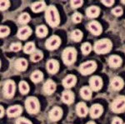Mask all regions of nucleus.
<instances>
[{"label":"nucleus","mask_w":125,"mask_h":124,"mask_svg":"<svg viewBox=\"0 0 125 124\" xmlns=\"http://www.w3.org/2000/svg\"><path fill=\"white\" fill-rule=\"evenodd\" d=\"M1 117H3V113H4V109H3V106H1Z\"/></svg>","instance_id":"obj_43"},{"label":"nucleus","mask_w":125,"mask_h":124,"mask_svg":"<svg viewBox=\"0 0 125 124\" xmlns=\"http://www.w3.org/2000/svg\"><path fill=\"white\" fill-rule=\"evenodd\" d=\"M121 3H124V4H125V1H124V0H122V1H121Z\"/></svg>","instance_id":"obj_45"},{"label":"nucleus","mask_w":125,"mask_h":124,"mask_svg":"<svg viewBox=\"0 0 125 124\" xmlns=\"http://www.w3.org/2000/svg\"><path fill=\"white\" fill-rule=\"evenodd\" d=\"M71 39L74 42H80L83 38V33L79 29H75L71 33Z\"/></svg>","instance_id":"obj_28"},{"label":"nucleus","mask_w":125,"mask_h":124,"mask_svg":"<svg viewBox=\"0 0 125 124\" xmlns=\"http://www.w3.org/2000/svg\"><path fill=\"white\" fill-rule=\"evenodd\" d=\"M112 124H124V123H123L122 119H120L119 117H114L112 121Z\"/></svg>","instance_id":"obj_42"},{"label":"nucleus","mask_w":125,"mask_h":124,"mask_svg":"<svg viewBox=\"0 0 125 124\" xmlns=\"http://www.w3.org/2000/svg\"><path fill=\"white\" fill-rule=\"evenodd\" d=\"M103 112H104V108L100 104H94L90 107L89 113L90 116L93 118H98L100 116L103 114Z\"/></svg>","instance_id":"obj_12"},{"label":"nucleus","mask_w":125,"mask_h":124,"mask_svg":"<svg viewBox=\"0 0 125 124\" xmlns=\"http://www.w3.org/2000/svg\"><path fill=\"white\" fill-rule=\"evenodd\" d=\"M77 51L74 48H67L63 50L62 54V58L66 65H71L76 61Z\"/></svg>","instance_id":"obj_3"},{"label":"nucleus","mask_w":125,"mask_h":124,"mask_svg":"<svg viewBox=\"0 0 125 124\" xmlns=\"http://www.w3.org/2000/svg\"><path fill=\"white\" fill-rule=\"evenodd\" d=\"M15 68L19 72H23L27 69L28 67V62L26 59L23 58H19L17 59L14 63Z\"/></svg>","instance_id":"obj_24"},{"label":"nucleus","mask_w":125,"mask_h":124,"mask_svg":"<svg viewBox=\"0 0 125 124\" xmlns=\"http://www.w3.org/2000/svg\"><path fill=\"white\" fill-rule=\"evenodd\" d=\"M35 51H36L35 45H34V43H32V42L26 43L23 48V52L25 53H27V54H32V53H33Z\"/></svg>","instance_id":"obj_29"},{"label":"nucleus","mask_w":125,"mask_h":124,"mask_svg":"<svg viewBox=\"0 0 125 124\" xmlns=\"http://www.w3.org/2000/svg\"><path fill=\"white\" fill-rule=\"evenodd\" d=\"M89 87L92 91H99L103 87V80L100 77L94 76L89 79Z\"/></svg>","instance_id":"obj_9"},{"label":"nucleus","mask_w":125,"mask_h":124,"mask_svg":"<svg viewBox=\"0 0 125 124\" xmlns=\"http://www.w3.org/2000/svg\"><path fill=\"white\" fill-rule=\"evenodd\" d=\"M124 124H125V123H124Z\"/></svg>","instance_id":"obj_46"},{"label":"nucleus","mask_w":125,"mask_h":124,"mask_svg":"<svg viewBox=\"0 0 125 124\" xmlns=\"http://www.w3.org/2000/svg\"><path fill=\"white\" fill-rule=\"evenodd\" d=\"M25 107L30 114H36L39 112L40 106L39 100L35 97H29L25 101Z\"/></svg>","instance_id":"obj_4"},{"label":"nucleus","mask_w":125,"mask_h":124,"mask_svg":"<svg viewBox=\"0 0 125 124\" xmlns=\"http://www.w3.org/2000/svg\"><path fill=\"white\" fill-rule=\"evenodd\" d=\"M9 6H10V2L9 0H1V2H0V9H1V11L7 10L9 8Z\"/></svg>","instance_id":"obj_35"},{"label":"nucleus","mask_w":125,"mask_h":124,"mask_svg":"<svg viewBox=\"0 0 125 124\" xmlns=\"http://www.w3.org/2000/svg\"><path fill=\"white\" fill-rule=\"evenodd\" d=\"M48 29L45 25H40L36 29V34L39 38H44L48 35Z\"/></svg>","instance_id":"obj_26"},{"label":"nucleus","mask_w":125,"mask_h":124,"mask_svg":"<svg viewBox=\"0 0 125 124\" xmlns=\"http://www.w3.org/2000/svg\"><path fill=\"white\" fill-rule=\"evenodd\" d=\"M111 109L115 113H121L125 111V97L119 96L112 103Z\"/></svg>","instance_id":"obj_5"},{"label":"nucleus","mask_w":125,"mask_h":124,"mask_svg":"<svg viewBox=\"0 0 125 124\" xmlns=\"http://www.w3.org/2000/svg\"><path fill=\"white\" fill-rule=\"evenodd\" d=\"M43 92L45 94L47 95H51L55 92L56 90V84L53 80H48L43 85Z\"/></svg>","instance_id":"obj_14"},{"label":"nucleus","mask_w":125,"mask_h":124,"mask_svg":"<svg viewBox=\"0 0 125 124\" xmlns=\"http://www.w3.org/2000/svg\"><path fill=\"white\" fill-rule=\"evenodd\" d=\"M124 80H123L119 77H115L113 78V80L111 81V87L115 91H119L124 87Z\"/></svg>","instance_id":"obj_19"},{"label":"nucleus","mask_w":125,"mask_h":124,"mask_svg":"<svg viewBox=\"0 0 125 124\" xmlns=\"http://www.w3.org/2000/svg\"><path fill=\"white\" fill-rule=\"evenodd\" d=\"M45 19L48 24H49V26L53 28L57 27L59 24V14H58L57 9L54 6L50 5L47 7V9L45 10Z\"/></svg>","instance_id":"obj_1"},{"label":"nucleus","mask_w":125,"mask_h":124,"mask_svg":"<svg viewBox=\"0 0 125 124\" xmlns=\"http://www.w3.org/2000/svg\"><path fill=\"white\" fill-rule=\"evenodd\" d=\"M76 112H77V114L81 117H83L88 114V107L84 103H79L76 106Z\"/></svg>","instance_id":"obj_22"},{"label":"nucleus","mask_w":125,"mask_h":124,"mask_svg":"<svg viewBox=\"0 0 125 124\" xmlns=\"http://www.w3.org/2000/svg\"><path fill=\"white\" fill-rule=\"evenodd\" d=\"M72 20L73 23H78L82 21V15L79 13H74L72 16Z\"/></svg>","instance_id":"obj_37"},{"label":"nucleus","mask_w":125,"mask_h":124,"mask_svg":"<svg viewBox=\"0 0 125 124\" xmlns=\"http://www.w3.org/2000/svg\"><path fill=\"white\" fill-rule=\"evenodd\" d=\"M88 29H89L90 33H93L94 35L98 36L102 33L103 28L101 24L97 21H92L88 23Z\"/></svg>","instance_id":"obj_10"},{"label":"nucleus","mask_w":125,"mask_h":124,"mask_svg":"<svg viewBox=\"0 0 125 124\" xmlns=\"http://www.w3.org/2000/svg\"><path fill=\"white\" fill-rule=\"evenodd\" d=\"M59 69V63L57 60L50 59L47 63V70L51 74H55Z\"/></svg>","instance_id":"obj_13"},{"label":"nucleus","mask_w":125,"mask_h":124,"mask_svg":"<svg viewBox=\"0 0 125 124\" xmlns=\"http://www.w3.org/2000/svg\"><path fill=\"white\" fill-rule=\"evenodd\" d=\"M30 78H31V80L33 83H39V82H41L42 80H43V73L40 71H34L31 74V76H30Z\"/></svg>","instance_id":"obj_27"},{"label":"nucleus","mask_w":125,"mask_h":124,"mask_svg":"<svg viewBox=\"0 0 125 124\" xmlns=\"http://www.w3.org/2000/svg\"><path fill=\"white\" fill-rule=\"evenodd\" d=\"M62 116V110L59 107H54L53 108H52L51 111L49 112V119L53 122H57L58 120L61 119Z\"/></svg>","instance_id":"obj_11"},{"label":"nucleus","mask_w":125,"mask_h":124,"mask_svg":"<svg viewBox=\"0 0 125 124\" xmlns=\"http://www.w3.org/2000/svg\"><path fill=\"white\" fill-rule=\"evenodd\" d=\"M100 13V9L97 6H90L86 10V14L90 19H94V18H97Z\"/></svg>","instance_id":"obj_21"},{"label":"nucleus","mask_w":125,"mask_h":124,"mask_svg":"<svg viewBox=\"0 0 125 124\" xmlns=\"http://www.w3.org/2000/svg\"><path fill=\"white\" fill-rule=\"evenodd\" d=\"M76 82H77V77L74 75L69 74L62 80V86L65 88H71L76 84Z\"/></svg>","instance_id":"obj_15"},{"label":"nucleus","mask_w":125,"mask_h":124,"mask_svg":"<svg viewBox=\"0 0 125 124\" xmlns=\"http://www.w3.org/2000/svg\"><path fill=\"white\" fill-rule=\"evenodd\" d=\"M70 3H71V7L73 9H78V8H80L83 5V0H72Z\"/></svg>","instance_id":"obj_36"},{"label":"nucleus","mask_w":125,"mask_h":124,"mask_svg":"<svg viewBox=\"0 0 125 124\" xmlns=\"http://www.w3.org/2000/svg\"><path fill=\"white\" fill-rule=\"evenodd\" d=\"M22 48V45L19 43H14L10 46V50L13 52H19Z\"/></svg>","instance_id":"obj_38"},{"label":"nucleus","mask_w":125,"mask_h":124,"mask_svg":"<svg viewBox=\"0 0 125 124\" xmlns=\"http://www.w3.org/2000/svg\"><path fill=\"white\" fill-rule=\"evenodd\" d=\"M97 68V63L94 61H88L82 63L79 67V72L83 75H89Z\"/></svg>","instance_id":"obj_6"},{"label":"nucleus","mask_w":125,"mask_h":124,"mask_svg":"<svg viewBox=\"0 0 125 124\" xmlns=\"http://www.w3.org/2000/svg\"><path fill=\"white\" fill-rule=\"evenodd\" d=\"M29 21H30V16L29 13H22L19 17V19H18V22H19L20 24H26V23H28Z\"/></svg>","instance_id":"obj_31"},{"label":"nucleus","mask_w":125,"mask_h":124,"mask_svg":"<svg viewBox=\"0 0 125 124\" xmlns=\"http://www.w3.org/2000/svg\"><path fill=\"white\" fill-rule=\"evenodd\" d=\"M46 9H47L46 8V3L43 1L35 2L31 5V9L34 13H39V12H42L43 10H46Z\"/></svg>","instance_id":"obj_23"},{"label":"nucleus","mask_w":125,"mask_h":124,"mask_svg":"<svg viewBox=\"0 0 125 124\" xmlns=\"http://www.w3.org/2000/svg\"><path fill=\"white\" fill-rule=\"evenodd\" d=\"M113 43L109 39L104 38L97 41L94 44V51L98 54H105L112 49Z\"/></svg>","instance_id":"obj_2"},{"label":"nucleus","mask_w":125,"mask_h":124,"mask_svg":"<svg viewBox=\"0 0 125 124\" xmlns=\"http://www.w3.org/2000/svg\"><path fill=\"white\" fill-rule=\"evenodd\" d=\"M80 95L83 99L85 100H89L92 97V89L90 88V87H83L80 89Z\"/></svg>","instance_id":"obj_25"},{"label":"nucleus","mask_w":125,"mask_h":124,"mask_svg":"<svg viewBox=\"0 0 125 124\" xmlns=\"http://www.w3.org/2000/svg\"><path fill=\"white\" fill-rule=\"evenodd\" d=\"M19 91L20 93H22V94L25 95L27 94L28 93H29V86L28 84L26 82L24 81H21L19 83Z\"/></svg>","instance_id":"obj_32"},{"label":"nucleus","mask_w":125,"mask_h":124,"mask_svg":"<svg viewBox=\"0 0 125 124\" xmlns=\"http://www.w3.org/2000/svg\"><path fill=\"white\" fill-rule=\"evenodd\" d=\"M15 93V83L12 80H8L5 82L3 86V94L7 98H11L13 97Z\"/></svg>","instance_id":"obj_7"},{"label":"nucleus","mask_w":125,"mask_h":124,"mask_svg":"<svg viewBox=\"0 0 125 124\" xmlns=\"http://www.w3.org/2000/svg\"><path fill=\"white\" fill-rule=\"evenodd\" d=\"M9 33H10V30L7 26H3V25L1 26V28H0V36H1V38L7 37L9 34Z\"/></svg>","instance_id":"obj_34"},{"label":"nucleus","mask_w":125,"mask_h":124,"mask_svg":"<svg viewBox=\"0 0 125 124\" xmlns=\"http://www.w3.org/2000/svg\"><path fill=\"white\" fill-rule=\"evenodd\" d=\"M42 58H43V53H42L41 51H39V50H36L33 53H32L31 57H30L31 61L34 62V63L40 61Z\"/></svg>","instance_id":"obj_30"},{"label":"nucleus","mask_w":125,"mask_h":124,"mask_svg":"<svg viewBox=\"0 0 125 124\" xmlns=\"http://www.w3.org/2000/svg\"><path fill=\"white\" fill-rule=\"evenodd\" d=\"M112 13L114 15L117 16V17H119L123 14V9L120 7H116L115 9H114L112 10Z\"/></svg>","instance_id":"obj_39"},{"label":"nucleus","mask_w":125,"mask_h":124,"mask_svg":"<svg viewBox=\"0 0 125 124\" xmlns=\"http://www.w3.org/2000/svg\"><path fill=\"white\" fill-rule=\"evenodd\" d=\"M87 124H96V123H94V122H88V123H87Z\"/></svg>","instance_id":"obj_44"},{"label":"nucleus","mask_w":125,"mask_h":124,"mask_svg":"<svg viewBox=\"0 0 125 124\" xmlns=\"http://www.w3.org/2000/svg\"><path fill=\"white\" fill-rule=\"evenodd\" d=\"M22 111H23V108H22L21 106L15 105V106L9 107L7 110V113L9 117H19L22 113Z\"/></svg>","instance_id":"obj_16"},{"label":"nucleus","mask_w":125,"mask_h":124,"mask_svg":"<svg viewBox=\"0 0 125 124\" xmlns=\"http://www.w3.org/2000/svg\"><path fill=\"white\" fill-rule=\"evenodd\" d=\"M16 124H32L29 120L23 118V117H19L16 120Z\"/></svg>","instance_id":"obj_40"},{"label":"nucleus","mask_w":125,"mask_h":124,"mask_svg":"<svg viewBox=\"0 0 125 124\" xmlns=\"http://www.w3.org/2000/svg\"><path fill=\"white\" fill-rule=\"evenodd\" d=\"M92 50V46L89 43H83L82 47H81V51L83 53V54L84 55H88L90 53Z\"/></svg>","instance_id":"obj_33"},{"label":"nucleus","mask_w":125,"mask_h":124,"mask_svg":"<svg viewBox=\"0 0 125 124\" xmlns=\"http://www.w3.org/2000/svg\"><path fill=\"white\" fill-rule=\"evenodd\" d=\"M122 58L118 55H112L108 58V65L110 67L113 68H117L119 67L122 64Z\"/></svg>","instance_id":"obj_18"},{"label":"nucleus","mask_w":125,"mask_h":124,"mask_svg":"<svg viewBox=\"0 0 125 124\" xmlns=\"http://www.w3.org/2000/svg\"><path fill=\"white\" fill-rule=\"evenodd\" d=\"M32 34V30L29 26H23L18 32V38L21 40H26Z\"/></svg>","instance_id":"obj_17"},{"label":"nucleus","mask_w":125,"mask_h":124,"mask_svg":"<svg viewBox=\"0 0 125 124\" xmlns=\"http://www.w3.org/2000/svg\"><path fill=\"white\" fill-rule=\"evenodd\" d=\"M60 44H61V39H60V38L58 36L53 35L47 39L45 46L47 49L53 51V50L57 49L60 46Z\"/></svg>","instance_id":"obj_8"},{"label":"nucleus","mask_w":125,"mask_h":124,"mask_svg":"<svg viewBox=\"0 0 125 124\" xmlns=\"http://www.w3.org/2000/svg\"><path fill=\"white\" fill-rule=\"evenodd\" d=\"M101 3H104V4L107 6V7H111L112 5H114V0H105V1H104V0H102Z\"/></svg>","instance_id":"obj_41"},{"label":"nucleus","mask_w":125,"mask_h":124,"mask_svg":"<svg viewBox=\"0 0 125 124\" xmlns=\"http://www.w3.org/2000/svg\"><path fill=\"white\" fill-rule=\"evenodd\" d=\"M62 100L66 104H72L74 101V94L69 90H66L62 94Z\"/></svg>","instance_id":"obj_20"}]
</instances>
